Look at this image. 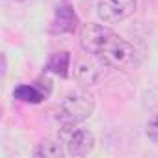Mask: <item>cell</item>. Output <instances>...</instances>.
<instances>
[{"label": "cell", "mask_w": 158, "mask_h": 158, "mask_svg": "<svg viewBox=\"0 0 158 158\" xmlns=\"http://www.w3.org/2000/svg\"><path fill=\"white\" fill-rule=\"evenodd\" d=\"M76 28H78V17H76L73 6L67 2L56 6L54 19L50 24V32L52 34H74Z\"/></svg>", "instance_id": "obj_5"}, {"label": "cell", "mask_w": 158, "mask_h": 158, "mask_svg": "<svg viewBox=\"0 0 158 158\" xmlns=\"http://www.w3.org/2000/svg\"><path fill=\"white\" fill-rule=\"evenodd\" d=\"M69 69H71V54L67 50H60V52H54L50 54L47 65H45V71L48 73H54L61 78H67L69 76Z\"/></svg>", "instance_id": "obj_7"}, {"label": "cell", "mask_w": 158, "mask_h": 158, "mask_svg": "<svg viewBox=\"0 0 158 158\" xmlns=\"http://www.w3.org/2000/svg\"><path fill=\"white\" fill-rule=\"evenodd\" d=\"M93 58V56H91ZM91 58H80L76 60L74 63V69H73V74L76 78V82L84 86V88H89V86H95L101 78V61H93Z\"/></svg>", "instance_id": "obj_6"}, {"label": "cell", "mask_w": 158, "mask_h": 158, "mask_svg": "<svg viewBox=\"0 0 158 158\" xmlns=\"http://www.w3.org/2000/svg\"><path fill=\"white\" fill-rule=\"evenodd\" d=\"M80 47L86 54L93 56L110 69L130 73L138 67L136 48L127 39L112 32L108 26L95 23L84 24L80 30Z\"/></svg>", "instance_id": "obj_1"}, {"label": "cell", "mask_w": 158, "mask_h": 158, "mask_svg": "<svg viewBox=\"0 0 158 158\" xmlns=\"http://www.w3.org/2000/svg\"><path fill=\"white\" fill-rule=\"evenodd\" d=\"M13 97L17 101H23V102H30V104H39L47 99L45 91L35 86V84H21L13 89Z\"/></svg>", "instance_id": "obj_8"}, {"label": "cell", "mask_w": 158, "mask_h": 158, "mask_svg": "<svg viewBox=\"0 0 158 158\" xmlns=\"http://www.w3.org/2000/svg\"><path fill=\"white\" fill-rule=\"evenodd\" d=\"M34 156H39V158H61L63 156V147H61L60 141L45 139L34 149Z\"/></svg>", "instance_id": "obj_9"}, {"label": "cell", "mask_w": 158, "mask_h": 158, "mask_svg": "<svg viewBox=\"0 0 158 158\" xmlns=\"http://www.w3.org/2000/svg\"><path fill=\"white\" fill-rule=\"evenodd\" d=\"M136 8H138L136 0H99L97 15L102 23L115 24L134 15Z\"/></svg>", "instance_id": "obj_4"}, {"label": "cell", "mask_w": 158, "mask_h": 158, "mask_svg": "<svg viewBox=\"0 0 158 158\" xmlns=\"http://www.w3.org/2000/svg\"><path fill=\"white\" fill-rule=\"evenodd\" d=\"M35 86H39V88L45 91L47 97H48L50 91H52V82H50V78H48V76H41V78H37V80H35Z\"/></svg>", "instance_id": "obj_11"}, {"label": "cell", "mask_w": 158, "mask_h": 158, "mask_svg": "<svg viewBox=\"0 0 158 158\" xmlns=\"http://www.w3.org/2000/svg\"><path fill=\"white\" fill-rule=\"evenodd\" d=\"M15 2H24V0H15Z\"/></svg>", "instance_id": "obj_12"}, {"label": "cell", "mask_w": 158, "mask_h": 158, "mask_svg": "<svg viewBox=\"0 0 158 158\" xmlns=\"http://www.w3.org/2000/svg\"><path fill=\"white\" fill-rule=\"evenodd\" d=\"M145 132H147V138H149L154 145H158V115H152V117L147 121Z\"/></svg>", "instance_id": "obj_10"}, {"label": "cell", "mask_w": 158, "mask_h": 158, "mask_svg": "<svg viewBox=\"0 0 158 158\" xmlns=\"http://www.w3.org/2000/svg\"><path fill=\"white\" fill-rule=\"evenodd\" d=\"M95 110V101L84 91L69 93L56 108V121L60 127H76L86 121Z\"/></svg>", "instance_id": "obj_2"}, {"label": "cell", "mask_w": 158, "mask_h": 158, "mask_svg": "<svg viewBox=\"0 0 158 158\" xmlns=\"http://www.w3.org/2000/svg\"><path fill=\"white\" fill-rule=\"evenodd\" d=\"M61 139L65 143L67 154L71 156H86L95 147V136L88 128L61 127Z\"/></svg>", "instance_id": "obj_3"}]
</instances>
